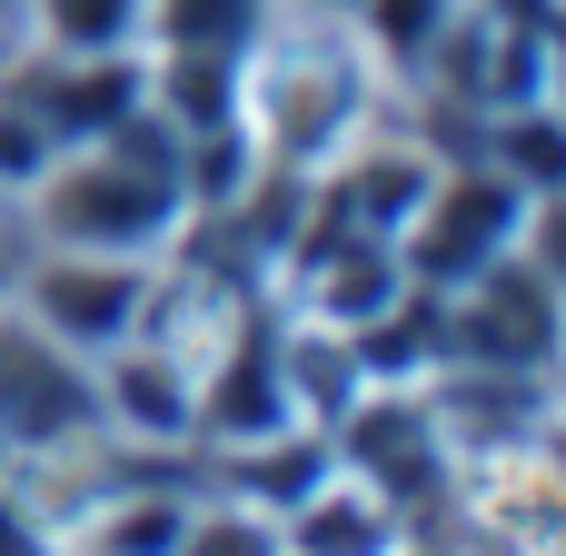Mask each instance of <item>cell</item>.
<instances>
[{
	"mask_svg": "<svg viewBox=\"0 0 566 556\" xmlns=\"http://www.w3.org/2000/svg\"><path fill=\"white\" fill-rule=\"evenodd\" d=\"M537 199H557V189H517V179H507L497 159H478V149H468V159H438L418 219L398 229L408 289H458V279H478L488 259H507V249L527 239Z\"/></svg>",
	"mask_w": 566,
	"mask_h": 556,
	"instance_id": "3957f363",
	"label": "cell"
},
{
	"mask_svg": "<svg viewBox=\"0 0 566 556\" xmlns=\"http://www.w3.org/2000/svg\"><path fill=\"white\" fill-rule=\"evenodd\" d=\"M149 269L159 259H109V249H10V308L30 328H50L70 358H109L119 338H139L149 308Z\"/></svg>",
	"mask_w": 566,
	"mask_h": 556,
	"instance_id": "277c9868",
	"label": "cell"
},
{
	"mask_svg": "<svg viewBox=\"0 0 566 556\" xmlns=\"http://www.w3.org/2000/svg\"><path fill=\"white\" fill-rule=\"evenodd\" d=\"M398 507L378 487H358L348 468H318V487L279 517V547L289 556H398Z\"/></svg>",
	"mask_w": 566,
	"mask_h": 556,
	"instance_id": "ba28073f",
	"label": "cell"
},
{
	"mask_svg": "<svg viewBox=\"0 0 566 556\" xmlns=\"http://www.w3.org/2000/svg\"><path fill=\"white\" fill-rule=\"evenodd\" d=\"M0 99H20L40 119L50 149H80L99 129H119L149 90H139V60H60V50H20L0 70Z\"/></svg>",
	"mask_w": 566,
	"mask_h": 556,
	"instance_id": "8992f818",
	"label": "cell"
},
{
	"mask_svg": "<svg viewBox=\"0 0 566 556\" xmlns=\"http://www.w3.org/2000/svg\"><path fill=\"white\" fill-rule=\"evenodd\" d=\"M189 229V139L139 99L119 129L60 149L20 189V239L10 249H109V259H169Z\"/></svg>",
	"mask_w": 566,
	"mask_h": 556,
	"instance_id": "7a4b0ae2",
	"label": "cell"
},
{
	"mask_svg": "<svg viewBox=\"0 0 566 556\" xmlns=\"http://www.w3.org/2000/svg\"><path fill=\"white\" fill-rule=\"evenodd\" d=\"M50 159H60V149H50V139H40V119H30V109H20V99H0V189H10V199H20V189H30V179H40V169H50Z\"/></svg>",
	"mask_w": 566,
	"mask_h": 556,
	"instance_id": "30bf717a",
	"label": "cell"
},
{
	"mask_svg": "<svg viewBox=\"0 0 566 556\" xmlns=\"http://www.w3.org/2000/svg\"><path fill=\"white\" fill-rule=\"evenodd\" d=\"M308 10H358V0H308Z\"/></svg>",
	"mask_w": 566,
	"mask_h": 556,
	"instance_id": "7c38bea8",
	"label": "cell"
},
{
	"mask_svg": "<svg viewBox=\"0 0 566 556\" xmlns=\"http://www.w3.org/2000/svg\"><path fill=\"white\" fill-rule=\"evenodd\" d=\"M398 109V80L368 60V40L348 30V10H308V0H269L259 30L239 40V90H229V129L249 149V169L279 179H318L348 139H368Z\"/></svg>",
	"mask_w": 566,
	"mask_h": 556,
	"instance_id": "6da1fadb",
	"label": "cell"
},
{
	"mask_svg": "<svg viewBox=\"0 0 566 556\" xmlns=\"http://www.w3.org/2000/svg\"><path fill=\"white\" fill-rule=\"evenodd\" d=\"M10 239H20V199L0 189V249H10Z\"/></svg>",
	"mask_w": 566,
	"mask_h": 556,
	"instance_id": "8fae6325",
	"label": "cell"
},
{
	"mask_svg": "<svg viewBox=\"0 0 566 556\" xmlns=\"http://www.w3.org/2000/svg\"><path fill=\"white\" fill-rule=\"evenodd\" d=\"M99 438V388H90V358H70L50 328H30L10 298H0V458H60V448H90Z\"/></svg>",
	"mask_w": 566,
	"mask_h": 556,
	"instance_id": "5b68a950",
	"label": "cell"
},
{
	"mask_svg": "<svg viewBox=\"0 0 566 556\" xmlns=\"http://www.w3.org/2000/svg\"><path fill=\"white\" fill-rule=\"evenodd\" d=\"M30 50H60V60H139L149 50V0H30Z\"/></svg>",
	"mask_w": 566,
	"mask_h": 556,
	"instance_id": "9c48e42d",
	"label": "cell"
},
{
	"mask_svg": "<svg viewBox=\"0 0 566 556\" xmlns=\"http://www.w3.org/2000/svg\"><path fill=\"white\" fill-rule=\"evenodd\" d=\"M0 289H10V249H0Z\"/></svg>",
	"mask_w": 566,
	"mask_h": 556,
	"instance_id": "4fadbf2b",
	"label": "cell"
},
{
	"mask_svg": "<svg viewBox=\"0 0 566 556\" xmlns=\"http://www.w3.org/2000/svg\"><path fill=\"white\" fill-rule=\"evenodd\" d=\"M269 338H279V388H289V418L308 438H328L378 378L358 358V328H328V318H298V308H269Z\"/></svg>",
	"mask_w": 566,
	"mask_h": 556,
	"instance_id": "52a82bcc",
	"label": "cell"
}]
</instances>
